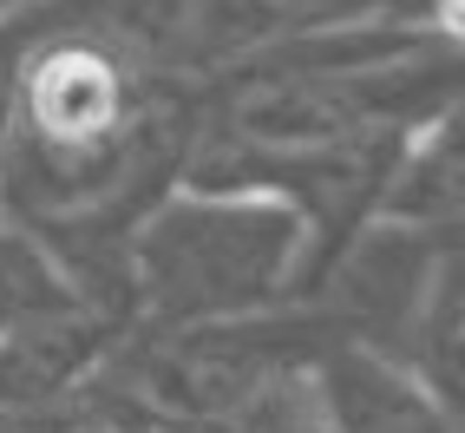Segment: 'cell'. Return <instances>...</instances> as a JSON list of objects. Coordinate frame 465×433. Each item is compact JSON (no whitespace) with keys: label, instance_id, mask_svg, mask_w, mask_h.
Listing matches in <instances>:
<instances>
[{"label":"cell","instance_id":"obj_1","mask_svg":"<svg viewBox=\"0 0 465 433\" xmlns=\"http://www.w3.org/2000/svg\"><path fill=\"white\" fill-rule=\"evenodd\" d=\"M302 210L269 197V191H197L183 184L144 216V269L158 276L171 296H262L289 276L302 250Z\"/></svg>","mask_w":465,"mask_h":433},{"label":"cell","instance_id":"obj_2","mask_svg":"<svg viewBox=\"0 0 465 433\" xmlns=\"http://www.w3.org/2000/svg\"><path fill=\"white\" fill-rule=\"evenodd\" d=\"M387 224H452L465 216V92L426 112L400 138V158L381 191Z\"/></svg>","mask_w":465,"mask_h":433},{"label":"cell","instance_id":"obj_3","mask_svg":"<svg viewBox=\"0 0 465 433\" xmlns=\"http://www.w3.org/2000/svg\"><path fill=\"white\" fill-rule=\"evenodd\" d=\"M46 302H66V283H59L53 257L20 224H0V322H20Z\"/></svg>","mask_w":465,"mask_h":433},{"label":"cell","instance_id":"obj_4","mask_svg":"<svg viewBox=\"0 0 465 433\" xmlns=\"http://www.w3.org/2000/svg\"><path fill=\"white\" fill-rule=\"evenodd\" d=\"M341 414H348V433H440V427H432V414L420 408L407 388L367 375V368H354V375H348Z\"/></svg>","mask_w":465,"mask_h":433},{"label":"cell","instance_id":"obj_5","mask_svg":"<svg viewBox=\"0 0 465 433\" xmlns=\"http://www.w3.org/2000/svg\"><path fill=\"white\" fill-rule=\"evenodd\" d=\"M262 20L282 34H322V26H354V20H413V0H250Z\"/></svg>","mask_w":465,"mask_h":433},{"label":"cell","instance_id":"obj_6","mask_svg":"<svg viewBox=\"0 0 465 433\" xmlns=\"http://www.w3.org/2000/svg\"><path fill=\"white\" fill-rule=\"evenodd\" d=\"M413 20L432 46L465 53V0H413Z\"/></svg>","mask_w":465,"mask_h":433},{"label":"cell","instance_id":"obj_7","mask_svg":"<svg viewBox=\"0 0 465 433\" xmlns=\"http://www.w3.org/2000/svg\"><path fill=\"white\" fill-rule=\"evenodd\" d=\"M20 7H34V0H0V14H20Z\"/></svg>","mask_w":465,"mask_h":433}]
</instances>
